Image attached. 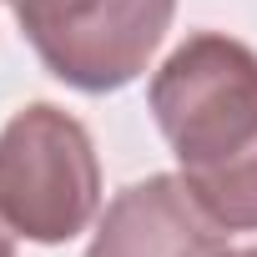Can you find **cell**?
<instances>
[{"instance_id":"obj_1","label":"cell","mask_w":257,"mask_h":257,"mask_svg":"<svg viewBox=\"0 0 257 257\" xmlns=\"http://www.w3.org/2000/svg\"><path fill=\"white\" fill-rule=\"evenodd\" d=\"M147 106L197 202L227 232H257V51L197 31L162 61Z\"/></svg>"},{"instance_id":"obj_4","label":"cell","mask_w":257,"mask_h":257,"mask_svg":"<svg viewBox=\"0 0 257 257\" xmlns=\"http://www.w3.org/2000/svg\"><path fill=\"white\" fill-rule=\"evenodd\" d=\"M86 257H227V227L177 172H152L106 202Z\"/></svg>"},{"instance_id":"obj_6","label":"cell","mask_w":257,"mask_h":257,"mask_svg":"<svg viewBox=\"0 0 257 257\" xmlns=\"http://www.w3.org/2000/svg\"><path fill=\"white\" fill-rule=\"evenodd\" d=\"M227 257H257V247H227Z\"/></svg>"},{"instance_id":"obj_5","label":"cell","mask_w":257,"mask_h":257,"mask_svg":"<svg viewBox=\"0 0 257 257\" xmlns=\"http://www.w3.org/2000/svg\"><path fill=\"white\" fill-rule=\"evenodd\" d=\"M0 257H16V242H11V227H6V217H0Z\"/></svg>"},{"instance_id":"obj_2","label":"cell","mask_w":257,"mask_h":257,"mask_svg":"<svg viewBox=\"0 0 257 257\" xmlns=\"http://www.w3.org/2000/svg\"><path fill=\"white\" fill-rule=\"evenodd\" d=\"M101 212V162L91 132L61 106L31 101L0 126V217L26 242L56 247Z\"/></svg>"},{"instance_id":"obj_3","label":"cell","mask_w":257,"mask_h":257,"mask_svg":"<svg viewBox=\"0 0 257 257\" xmlns=\"http://www.w3.org/2000/svg\"><path fill=\"white\" fill-rule=\"evenodd\" d=\"M11 11L56 81L106 96L152 66L177 0H11Z\"/></svg>"}]
</instances>
